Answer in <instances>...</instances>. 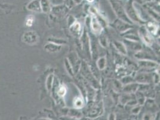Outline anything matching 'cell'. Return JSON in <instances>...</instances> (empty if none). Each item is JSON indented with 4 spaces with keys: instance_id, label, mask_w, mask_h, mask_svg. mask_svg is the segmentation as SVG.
<instances>
[{
    "instance_id": "277c9868",
    "label": "cell",
    "mask_w": 160,
    "mask_h": 120,
    "mask_svg": "<svg viewBox=\"0 0 160 120\" xmlns=\"http://www.w3.org/2000/svg\"><path fill=\"white\" fill-rule=\"evenodd\" d=\"M89 2H92V1H93V0H88Z\"/></svg>"
},
{
    "instance_id": "7a4b0ae2",
    "label": "cell",
    "mask_w": 160,
    "mask_h": 120,
    "mask_svg": "<svg viewBox=\"0 0 160 120\" xmlns=\"http://www.w3.org/2000/svg\"><path fill=\"white\" fill-rule=\"evenodd\" d=\"M34 17L33 16H32V15L29 16L28 17L26 18V25L27 26H31L34 23Z\"/></svg>"
},
{
    "instance_id": "6da1fadb",
    "label": "cell",
    "mask_w": 160,
    "mask_h": 120,
    "mask_svg": "<svg viewBox=\"0 0 160 120\" xmlns=\"http://www.w3.org/2000/svg\"><path fill=\"white\" fill-rule=\"evenodd\" d=\"M24 40L29 44H34L38 42V37L37 34L32 31L27 32L24 35Z\"/></svg>"
},
{
    "instance_id": "3957f363",
    "label": "cell",
    "mask_w": 160,
    "mask_h": 120,
    "mask_svg": "<svg viewBox=\"0 0 160 120\" xmlns=\"http://www.w3.org/2000/svg\"><path fill=\"white\" fill-rule=\"evenodd\" d=\"M65 93H66V89H65V88L63 87V86H62L60 88V90H59V95H61V96H63V95H65Z\"/></svg>"
}]
</instances>
